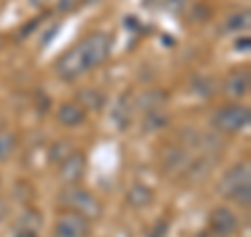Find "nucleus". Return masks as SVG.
Instances as JSON below:
<instances>
[{
  "label": "nucleus",
  "mask_w": 251,
  "mask_h": 237,
  "mask_svg": "<svg viewBox=\"0 0 251 237\" xmlns=\"http://www.w3.org/2000/svg\"><path fill=\"white\" fill-rule=\"evenodd\" d=\"M109 55H111V38L109 34L97 31L61 55V59L57 61V74L63 80H75V78L88 74L90 69L103 65Z\"/></svg>",
  "instance_id": "f257e3e1"
},
{
  "label": "nucleus",
  "mask_w": 251,
  "mask_h": 237,
  "mask_svg": "<svg viewBox=\"0 0 251 237\" xmlns=\"http://www.w3.org/2000/svg\"><path fill=\"white\" fill-rule=\"evenodd\" d=\"M218 191L226 200H232L243 208H249L251 204V172L249 164H237L230 170H226V175L220 178Z\"/></svg>",
  "instance_id": "f03ea898"
},
{
  "label": "nucleus",
  "mask_w": 251,
  "mask_h": 237,
  "mask_svg": "<svg viewBox=\"0 0 251 237\" xmlns=\"http://www.w3.org/2000/svg\"><path fill=\"white\" fill-rule=\"evenodd\" d=\"M61 202L69 208V212H75V214L84 216L86 220L99 218L100 212H103L97 197L88 191H84V189L77 185H69L65 191L61 193Z\"/></svg>",
  "instance_id": "7ed1b4c3"
},
{
  "label": "nucleus",
  "mask_w": 251,
  "mask_h": 237,
  "mask_svg": "<svg viewBox=\"0 0 251 237\" xmlns=\"http://www.w3.org/2000/svg\"><path fill=\"white\" fill-rule=\"evenodd\" d=\"M251 112L247 105H222L211 114V126L224 134L239 132L249 126Z\"/></svg>",
  "instance_id": "20e7f679"
},
{
  "label": "nucleus",
  "mask_w": 251,
  "mask_h": 237,
  "mask_svg": "<svg viewBox=\"0 0 251 237\" xmlns=\"http://www.w3.org/2000/svg\"><path fill=\"white\" fill-rule=\"evenodd\" d=\"M90 223L75 212H63L59 214L52 229V237H88Z\"/></svg>",
  "instance_id": "39448f33"
},
{
  "label": "nucleus",
  "mask_w": 251,
  "mask_h": 237,
  "mask_svg": "<svg viewBox=\"0 0 251 237\" xmlns=\"http://www.w3.org/2000/svg\"><path fill=\"white\" fill-rule=\"evenodd\" d=\"M209 227H211V235L214 237H232L239 229V218L230 208L220 206L216 210H211Z\"/></svg>",
  "instance_id": "423d86ee"
},
{
  "label": "nucleus",
  "mask_w": 251,
  "mask_h": 237,
  "mask_svg": "<svg viewBox=\"0 0 251 237\" xmlns=\"http://www.w3.org/2000/svg\"><path fill=\"white\" fill-rule=\"evenodd\" d=\"M84 170H86V157L80 151H74L65 162L61 164L59 175L67 185H75L77 180L84 177Z\"/></svg>",
  "instance_id": "0eeeda50"
},
{
  "label": "nucleus",
  "mask_w": 251,
  "mask_h": 237,
  "mask_svg": "<svg viewBox=\"0 0 251 237\" xmlns=\"http://www.w3.org/2000/svg\"><path fill=\"white\" fill-rule=\"evenodd\" d=\"M224 90L234 99H241L249 92V72L247 69H237L224 82Z\"/></svg>",
  "instance_id": "6e6552de"
},
{
  "label": "nucleus",
  "mask_w": 251,
  "mask_h": 237,
  "mask_svg": "<svg viewBox=\"0 0 251 237\" xmlns=\"http://www.w3.org/2000/svg\"><path fill=\"white\" fill-rule=\"evenodd\" d=\"M57 120L67 126V128H74V126H80L86 120V109L80 103H63L57 112Z\"/></svg>",
  "instance_id": "1a4fd4ad"
},
{
  "label": "nucleus",
  "mask_w": 251,
  "mask_h": 237,
  "mask_svg": "<svg viewBox=\"0 0 251 237\" xmlns=\"http://www.w3.org/2000/svg\"><path fill=\"white\" fill-rule=\"evenodd\" d=\"M168 101V92L166 90H159V89H153V90H147L140 94L138 99V107L147 114H153V112H159V107Z\"/></svg>",
  "instance_id": "9d476101"
},
{
  "label": "nucleus",
  "mask_w": 251,
  "mask_h": 237,
  "mask_svg": "<svg viewBox=\"0 0 251 237\" xmlns=\"http://www.w3.org/2000/svg\"><path fill=\"white\" fill-rule=\"evenodd\" d=\"M128 202L134 208H145L153 202V191L147 185H132L128 191Z\"/></svg>",
  "instance_id": "9b49d317"
},
{
  "label": "nucleus",
  "mask_w": 251,
  "mask_h": 237,
  "mask_svg": "<svg viewBox=\"0 0 251 237\" xmlns=\"http://www.w3.org/2000/svg\"><path fill=\"white\" fill-rule=\"evenodd\" d=\"M80 105L84 109L99 112V109H103V105H105V97H103V92H99L94 89H86L80 92Z\"/></svg>",
  "instance_id": "f8f14e48"
},
{
  "label": "nucleus",
  "mask_w": 251,
  "mask_h": 237,
  "mask_svg": "<svg viewBox=\"0 0 251 237\" xmlns=\"http://www.w3.org/2000/svg\"><path fill=\"white\" fill-rule=\"evenodd\" d=\"M72 153H74L72 143H67V141H59V143H52L50 151H49V157H50L52 164H63Z\"/></svg>",
  "instance_id": "ddd939ff"
},
{
  "label": "nucleus",
  "mask_w": 251,
  "mask_h": 237,
  "mask_svg": "<svg viewBox=\"0 0 251 237\" xmlns=\"http://www.w3.org/2000/svg\"><path fill=\"white\" fill-rule=\"evenodd\" d=\"M247 28H249V11L232 13L230 17L224 21V30L226 31H243Z\"/></svg>",
  "instance_id": "4468645a"
},
{
  "label": "nucleus",
  "mask_w": 251,
  "mask_h": 237,
  "mask_svg": "<svg viewBox=\"0 0 251 237\" xmlns=\"http://www.w3.org/2000/svg\"><path fill=\"white\" fill-rule=\"evenodd\" d=\"M17 147V137L13 132H0V162L9 160Z\"/></svg>",
  "instance_id": "2eb2a0df"
},
{
  "label": "nucleus",
  "mask_w": 251,
  "mask_h": 237,
  "mask_svg": "<svg viewBox=\"0 0 251 237\" xmlns=\"http://www.w3.org/2000/svg\"><path fill=\"white\" fill-rule=\"evenodd\" d=\"M186 166V153L182 149H168L166 153V168L168 170H182Z\"/></svg>",
  "instance_id": "dca6fc26"
},
{
  "label": "nucleus",
  "mask_w": 251,
  "mask_h": 237,
  "mask_svg": "<svg viewBox=\"0 0 251 237\" xmlns=\"http://www.w3.org/2000/svg\"><path fill=\"white\" fill-rule=\"evenodd\" d=\"M77 0H59V4H57V9L59 11H72L74 6H75Z\"/></svg>",
  "instance_id": "f3484780"
},
{
  "label": "nucleus",
  "mask_w": 251,
  "mask_h": 237,
  "mask_svg": "<svg viewBox=\"0 0 251 237\" xmlns=\"http://www.w3.org/2000/svg\"><path fill=\"white\" fill-rule=\"evenodd\" d=\"M9 214V208H6V204L0 200V220H4V216Z\"/></svg>",
  "instance_id": "a211bd4d"
},
{
  "label": "nucleus",
  "mask_w": 251,
  "mask_h": 237,
  "mask_svg": "<svg viewBox=\"0 0 251 237\" xmlns=\"http://www.w3.org/2000/svg\"><path fill=\"white\" fill-rule=\"evenodd\" d=\"M237 49H245V51H249V38H245V40H237Z\"/></svg>",
  "instance_id": "6ab92c4d"
},
{
  "label": "nucleus",
  "mask_w": 251,
  "mask_h": 237,
  "mask_svg": "<svg viewBox=\"0 0 251 237\" xmlns=\"http://www.w3.org/2000/svg\"><path fill=\"white\" fill-rule=\"evenodd\" d=\"M49 0H29V4L31 6H42V4H46Z\"/></svg>",
  "instance_id": "aec40b11"
},
{
  "label": "nucleus",
  "mask_w": 251,
  "mask_h": 237,
  "mask_svg": "<svg viewBox=\"0 0 251 237\" xmlns=\"http://www.w3.org/2000/svg\"><path fill=\"white\" fill-rule=\"evenodd\" d=\"M86 4H94V2H99V0H84Z\"/></svg>",
  "instance_id": "412c9836"
},
{
  "label": "nucleus",
  "mask_w": 251,
  "mask_h": 237,
  "mask_svg": "<svg viewBox=\"0 0 251 237\" xmlns=\"http://www.w3.org/2000/svg\"><path fill=\"white\" fill-rule=\"evenodd\" d=\"M197 237H214V235H207V233H199Z\"/></svg>",
  "instance_id": "4be33fe9"
}]
</instances>
